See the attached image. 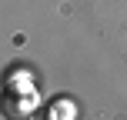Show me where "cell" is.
<instances>
[{
	"label": "cell",
	"instance_id": "1",
	"mask_svg": "<svg viewBox=\"0 0 127 120\" xmlns=\"http://www.w3.org/2000/svg\"><path fill=\"white\" fill-rule=\"evenodd\" d=\"M33 107H37V97L33 94H27V97H3V110H7V117H30L33 114Z\"/></svg>",
	"mask_w": 127,
	"mask_h": 120
},
{
	"label": "cell",
	"instance_id": "2",
	"mask_svg": "<svg viewBox=\"0 0 127 120\" xmlns=\"http://www.w3.org/2000/svg\"><path fill=\"white\" fill-rule=\"evenodd\" d=\"M50 117H77L74 114V103H64V100H57V103H54V107H50Z\"/></svg>",
	"mask_w": 127,
	"mask_h": 120
}]
</instances>
